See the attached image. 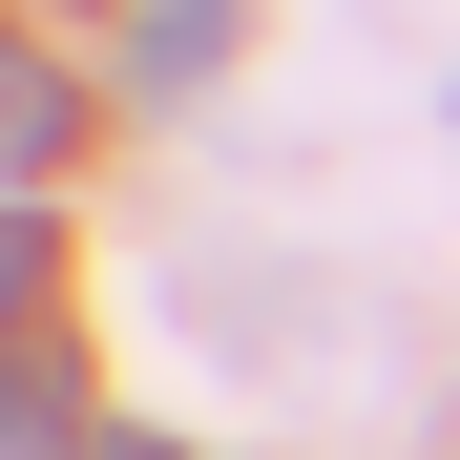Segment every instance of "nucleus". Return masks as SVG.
Masks as SVG:
<instances>
[{"label":"nucleus","mask_w":460,"mask_h":460,"mask_svg":"<svg viewBox=\"0 0 460 460\" xmlns=\"http://www.w3.org/2000/svg\"><path fill=\"white\" fill-rule=\"evenodd\" d=\"M63 126H84V84H63V63L0 22V189H22V168H63Z\"/></svg>","instance_id":"nucleus-1"},{"label":"nucleus","mask_w":460,"mask_h":460,"mask_svg":"<svg viewBox=\"0 0 460 460\" xmlns=\"http://www.w3.org/2000/svg\"><path fill=\"white\" fill-rule=\"evenodd\" d=\"M209 42H230V0H146V63H168V84H189Z\"/></svg>","instance_id":"nucleus-3"},{"label":"nucleus","mask_w":460,"mask_h":460,"mask_svg":"<svg viewBox=\"0 0 460 460\" xmlns=\"http://www.w3.org/2000/svg\"><path fill=\"white\" fill-rule=\"evenodd\" d=\"M42 272H63V252H42V209H0V335L42 314Z\"/></svg>","instance_id":"nucleus-2"},{"label":"nucleus","mask_w":460,"mask_h":460,"mask_svg":"<svg viewBox=\"0 0 460 460\" xmlns=\"http://www.w3.org/2000/svg\"><path fill=\"white\" fill-rule=\"evenodd\" d=\"M42 439H63V398H42L22 356H0V460H42Z\"/></svg>","instance_id":"nucleus-4"}]
</instances>
